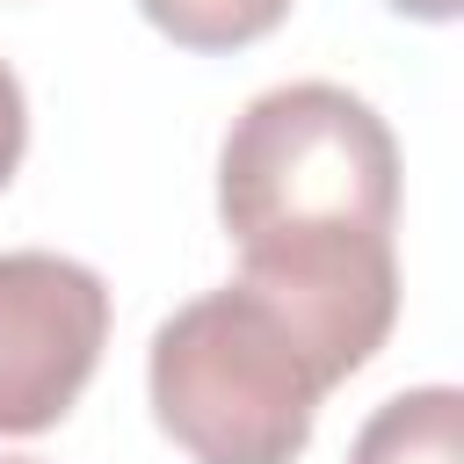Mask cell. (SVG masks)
<instances>
[{"instance_id":"6da1fadb","label":"cell","mask_w":464,"mask_h":464,"mask_svg":"<svg viewBox=\"0 0 464 464\" xmlns=\"http://www.w3.org/2000/svg\"><path fill=\"white\" fill-rule=\"evenodd\" d=\"M218 218L239 283L304 334L326 384L384 348L399 319V145L362 94L334 80L254 94L218 145Z\"/></svg>"},{"instance_id":"7a4b0ae2","label":"cell","mask_w":464,"mask_h":464,"mask_svg":"<svg viewBox=\"0 0 464 464\" xmlns=\"http://www.w3.org/2000/svg\"><path fill=\"white\" fill-rule=\"evenodd\" d=\"M152 420L188 464H290L334 392L304 334L246 283L188 297L145 355Z\"/></svg>"},{"instance_id":"3957f363","label":"cell","mask_w":464,"mask_h":464,"mask_svg":"<svg viewBox=\"0 0 464 464\" xmlns=\"http://www.w3.org/2000/svg\"><path fill=\"white\" fill-rule=\"evenodd\" d=\"M109 341V290L65 254H0V435L58 428Z\"/></svg>"},{"instance_id":"277c9868","label":"cell","mask_w":464,"mask_h":464,"mask_svg":"<svg viewBox=\"0 0 464 464\" xmlns=\"http://www.w3.org/2000/svg\"><path fill=\"white\" fill-rule=\"evenodd\" d=\"M348 464H464V399L450 384H420V392H399L384 399Z\"/></svg>"},{"instance_id":"5b68a950","label":"cell","mask_w":464,"mask_h":464,"mask_svg":"<svg viewBox=\"0 0 464 464\" xmlns=\"http://www.w3.org/2000/svg\"><path fill=\"white\" fill-rule=\"evenodd\" d=\"M138 7L181 51H246L268 29H283L297 0H138Z\"/></svg>"},{"instance_id":"8992f818","label":"cell","mask_w":464,"mask_h":464,"mask_svg":"<svg viewBox=\"0 0 464 464\" xmlns=\"http://www.w3.org/2000/svg\"><path fill=\"white\" fill-rule=\"evenodd\" d=\"M22 145H29V102H22V80L0 65V188L14 181V167H22Z\"/></svg>"},{"instance_id":"52a82bcc","label":"cell","mask_w":464,"mask_h":464,"mask_svg":"<svg viewBox=\"0 0 464 464\" xmlns=\"http://www.w3.org/2000/svg\"><path fill=\"white\" fill-rule=\"evenodd\" d=\"M392 14H413V22H457L464 0H384Z\"/></svg>"},{"instance_id":"ba28073f","label":"cell","mask_w":464,"mask_h":464,"mask_svg":"<svg viewBox=\"0 0 464 464\" xmlns=\"http://www.w3.org/2000/svg\"><path fill=\"white\" fill-rule=\"evenodd\" d=\"M0 464H36V457H0Z\"/></svg>"}]
</instances>
